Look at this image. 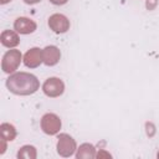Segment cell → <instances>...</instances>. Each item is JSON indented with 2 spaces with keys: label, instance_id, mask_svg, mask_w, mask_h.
<instances>
[{
  "label": "cell",
  "instance_id": "2",
  "mask_svg": "<svg viewBox=\"0 0 159 159\" xmlns=\"http://www.w3.org/2000/svg\"><path fill=\"white\" fill-rule=\"evenodd\" d=\"M21 60H22V56H21V52L19 50H9L2 56L1 70L5 73H14L19 68Z\"/></svg>",
  "mask_w": 159,
  "mask_h": 159
},
{
  "label": "cell",
  "instance_id": "5",
  "mask_svg": "<svg viewBox=\"0 0 159 159\" xmlns=\"http://www.w3.org/2000/svg\"><path fill=\"white\" fill-rule=\"evenodd\" d=\"M42 91L47 97H60L65 91V83L58 77H50L42 84Z\"/></svg>",
  "mask_w": 159,
  "mask_h": 159
},
{
  "label": "cell",
  "instance_id": "15",
  "mask_svg": "<svg viewBox=\"0 0 159 159\" xmlns=\"http://www.w3.org/2000/svg\"><path fill=\"white\" fill-rule=\"evenodd\" d=\"M158 5V0H145V7L147 10H154Z\"/></svg>",
  "mask_w": 159,
  "mask_h": 159
},
{
  "label": "cell",
  "instance_id": "12",
  "mask_svg": "<svg viewBox=\"0 0 159 159\" xmlns=\"http://www.w3.org/2000/svg\"><path fill=\"white\" fill-rule=\"evenodd\" d=\"M16 129L12 124L10 123H2L0 125V137L5 139L6 142H11L16 138Z\"/></svg>",
  "mask_w": 159,
  "mask_h": 159
},
{
  "label": "cell",
  "instance_id": "20",
  "mask_svg": "<svg viewBox=\"0 0 159 159\" xmlns=\"http://www.w3.org/2000/svg\"><path fill=\"white\" fill-rule=\"evenodd\" d=\"M157 157H158V159H159V152H158V155H157Z\"/></svg>",
  "mask_w": 159,
  "mask_h": 159
},
{
  "label": "cell",
  "instance_id": "9",
  "mask_svg": "<svg viewBox=\"0 0 159 159\" xmlns=\"http://www.w3.org/2000/svg\"><path fill=\"white\" fill-rule=\"evenodd\" d=\"M42 55H43V63L46 66H55L58 63L60 58H61V51L58 47L50 45L46 46L42 50Z\"/></svg>",
  "mask_w": 159,
  "mask_h": 159
},
{
  "label": "cell",
  "instance_id": "14",
  "mask_svg": "<svg viewBox=\"0 0 159 159\" xmlns=\"http://www.w3.org/2000/svg\"><path fill=\"white\" fill-rule=\"evenodd\" d=\"M96 158H98V159H109V158H112V155H111L108 152H106L104 149H101V150L96 154Z\"/></svg>",
  "mask_w": 159,
  "mask_h": 159
},
{
  "label": "cell",
  "instance_id": "11",
  "mask_svg": "<svg viewBox=\"0 0 159 159\" xmlns=\"http://www.w3.org/2000/svg\"><path fill=\"white\" fill-rule=\"evenodd\" d=\"M96 148L93 144L83 143L77 148L76 150V158L77 159H93L96 158Z\"/></svg>",
  "mask_w": 159,
  "mask_h": 159
},
{
  "label": "cell",
  "instance_id": "19",
  "mask_svg": "<svg viewBox=\"0 0 159 159\" xmlns=\"http://www.w3.org/2000/svg\"><path fill=\"white\" fill-rule=\"evenodd\" d=\"M11 0H0V4L1 5H5V4H7V2H10Z\"/></svg>",
  "mask_w": 159,
  "mask_h": 159
},
{
  "label": "cell",
  "instance_id": "17",
  "mask_svg": "<svg viewBox=\"0 0 159 159\" xmlns=\"http://www.w3.org/2000/svg\"><path fill=\"white\" fill-rule=\"evenodd\" d=\"M41 0H24V2H26V4H29V5H34V4H37V2H40Z\"/></svg>",
  "mask_w": 159,
  "mask_h": 159
},
{
  "label": "cell",
  "instance_id": "6",
  "mask_svg": "<svg viewBox=\"0 0 159 159\" xmlns=\"http://www.w3.org/2000/svg\"><path fill=\"white\" fill-rule=\"evenodd\" d=\"M48 27L56 34H65L70 30V20L62 14H53L48 17Z\"/></svg>",
  "mask_w": 159,
  "mask_h": 159
},
{
  "label": "cell",
  "instance_id": "16",
  "mask_svg": "<svg viewBox=\"0 0 159 159\" xmlns=\"http://www.w3.org/2000/svg\"><path fill=\"white\" fill-rule=\"evenodd\" d=\"M68 0H50V2H52L53 5H65Z\"/></svg>",
  "mask_w": 159,
  "mask_h": 159
},
{
  "label": "cell",
  "instance_id": "7",
  "mask_svg": "<svg viewBox=\"0 0 159 159\" xmlns=\"http://www.w3.org/2000/svg\"><path fill=\"white\" fill-rule=\"evenodd\" d=\"M24 63L26 67L30 68H36L41 63H43V55L42 50L39 47H32L30 48L25 55H24Z\"/></svg>",
  "mask_w": 159,
  "mask_h": 159
},
{
  "label": "cell",
  "instance_id": "3",
  "mask_svg": "<svg viewBox=\"0 0 159 159\" xmlns=\"http://www.w3.org/2000/svg\"><path fill=\"white\" fill-rule=\"evenodd\" d=\"M57 153L63 157V158H68L71 155L75 154V152L77 150V145H76V140L67 133H62L58 135L57 138Z\"/></svg>",
  "mask_w": 159,
  "mask_h": 159
},
{
  "label": "cell",
  "instance_id": "13",
  "mask_svg": "<svg viewBox=\"0 0 159 159\" xmlns=\"http://www.w3.org/2000/svg\"><path fill=\"white\" fill-rule=\"evenodd\" d=\"M36 157H37V152L34 145H24L17 152L19 159H36Z\"/></svg>",
  "mask_w": 159,
  "mask_h": 159
},
{
  "label": "cell",
  "instance_id": "8",
  "mask_svg": "<svg viewBox=\"0 0 159 159\" xmlns=\"http://www.w3.org/2000/svg\"><path fill=\"white\" fill-rule=\"evenodd\" d=\"M36 22L29 17H17L14 22V29L17 34H21V35H29V34H32L35 30H36Z\"/></svg>",
  "mask_w": 159,
  "mask_h": 159
},
{
  "label": "cell",
  "instance_id": "1",
  "mask_svg": "<svg viewBox=\"0 0 159 159\" xmlns=\"http://www.w3.org/2000/svg\"><path fill=\"white\" fill-rule=\"evenodd\" d=\"M7 89L17 96L34 94L40 88V82L36 76L29 72H14L6 80Z\"/></svg>",
  "mask_w": 159,
  "mask_h": 159
},
{
  "label": "cell",
  "instance_id": "18",
  "mask_svg": "<svg viewBox=\"0 0 159 159\" xmlns=\"http://www.w3.org/2000/svg\"><path fill=\"white\" fill-rule=\"evenodd\" d=\"M5 149H6V145H5V139H2V138H1V150H0V153L2 154V153L5 152Z\"/></svg>",
  "mask_w": 159,
  "mask_h": 159
},
{
  "label": "cell",
  "instance_id": "4",
  "mask_svg": "<svg viewBox=\"0 0 159 159\" xmlns=\"http://www.w3.org/2000/svg\"><path fill=\"white\" fill-rule=\"evenodd\" d=\"M41 129L45 134L55 135L61 129V119L55 113H46L41 118Z\"/></svg>",
  "mask_w": 159,
  "mask_h": 159
},
{
  "label": "cell",
  "instance_id": "10",
  "mask_svg": "<svg viewBox=\"0 0 159 159\" xmlns=\"http://www.w3.org/2000/svg\"><path fill=\"white\" fill-rule=\"evenodd\" d=\"M0 41H1V45L7 47V48H12L15 46L19 45L20 42V39H19V35L16 31H12V30H4L0 35Z\"/></svg>",
  "mask_w": 159,
  "mask_h": 159
}]
</instances>
